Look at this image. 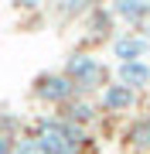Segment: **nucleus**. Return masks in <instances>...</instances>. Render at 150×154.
Instances as JSON below:
<instances>
[{"instance_id":"f257e3e1","label":"nucleus","mask_w":150,"mask_h":154,"mask_svg":"<svg viewBox=\"0 0 150 154\" xmlns=\"http://www.w3.org/2000/svg\"><path fill=\"white\" fill-rule=\"evenodd\" d=\"M34 137H38L45 154H78L89 144V134H85L82 127L68 123L65 116H58V113L38 116V120H34Z\"/></svg>"},{"instance_id":"f03ea898","label":"nucleus","mask_w":150,"mask_h":154,"mask_svg":"<svg viewBox=\"0 0 150 154\" xmlns=\"http://www.w3.org/2000/svg\"><path fill=\"white\" fill-rule=\"evenodd\" d=\"M61 75L75 86V96H89L92 99V93H102L106 79H109V65H106L102 58L89 55V51H72V55L65 58Z\"/></svg>"},{"instance_id":"7ed1b4c3","label":"nucleus","mask_w":150,"mask_h":154,"mask_svg":"<svg viewBox=\"0 0 150 154\" xmlns=\"http://www.w3.org/2000/svg\"><path fill=\"white\" fill-rule=\"evenodd\" d=\"M31 96L38 99V103H45V106H65V103H72L75 99V86L68 82L61 72H41L38 79L31 82Z\"/></svg>"},{"instance_id":"20e7f679","label":"nucleus","mask_w":150,"mask_h":154,"mask_svg":"<svg viewBox=\"0 0 150 154\" xmlns=\"http://www.w3.org/2000/svg\"><path fill=\"white\" fill-rule=\"evenodd\" d=\"M96 106H99V113H113V116L130 113L137 106V93L126 89V86H119V82H106L99 99H96Z\"/></svg>"},{"instance_id":"39448f33","label":"nucleus","mask_w":150,"mask_h":154,"mask_svg":"<svg viewBox=\"0 0 150 154\" xmlns=\"http://www.w3.org/2000/svg\"><path fill=\"white\" fill-rule=\"evenodd\" d=\"M113 55L119 62H147L150 55V34H140V31H123L113 38Z\"/></svg>"},{"instance_id":"423d86ee","label":"nucleus","mask_w":150,"mask_h":154,"mask_svg":"<svg viewBox=\"0 0 150 154\" xmlns=\"http://www.w3.org/2000/svg\"><path fill=\"white\" fill-rule=\"evenodd\" d=\"M116 82L140 93L150 86V62H119L116 65Z\"/></svg>"},{"instance_id":"0eeeda50","label":"nucleus","mask_w":150,"mask_h":154,"mask_svg":"<svg viewBox=\"0 0 150 154\" xmlns=\"http://www.w3.org/2000/svg\"><path fill=\"white\" fill-rule=\"evenodd\" d=\"M58 116H65L68 123H75V127H82V130H85V127L99 116V106H96V99H89V96H75L72 103L61 106Z\"/></svg>"},{"instance_id":"6e6552de","label":"nucleus","mask_w":150,"mask_h":154,"mask_svg":"<svg viewBox=\"0 0 150 154\" xmlns=\"http://www.w3.org/2000/svg\"><path fill=\"white\" fill-rule=\"evenodd\" d=\"M113 17H119V21H126L130 28H143L150 21V4H113Z\"/></svg>"},{"instance_id":"1a4fd4ad","label":"nucleus","mask_w":150,"mask_h":154,"mask_svg":"<svg viewBox=\"0 0 150 154\" xmlns=\"http://www.w3.org/2000/svg\"><path fill=\"white\" fill-rule=\"evenodd\" d=\"M130 144H137V147H143V151H150V116H143V120H137L133 127H130Z\"/></svg>"},{"instance_id":"9d476101","label":"nucleus","mask_w":150,"mask_h":154,"mask_svg":"<svg viewBox=\"0 0 150 154\" xmlns=\"http://www.w3.org/2000/svg\"><path fill=\"white\" fill-rule=\"evenodd\" d=\"M10 154H45V151H41V144H38V137H34V134H17Z\"/></svg>"},{"instance_id":"9b49d317","label":"nucleus","mask_w":150,"mask_h":154,"mask_svg":"<svg viewBox=\"0 0 150 154\" xmlns=\"http://www.w3.org/2000/svg\"><path fill=\"white\" fill-rule=\"evenodd\" d=\"M89 24H96L92 34H109V28H113V14H109V11H99V7H92V11H89Z\"/></svg>"},{"instance_id":"f8f14e48","label":"nucleus","mask_w":150,"mask_h":154,"mask_svg":"<svg viewBox=\"0 0 150 154\" xmlns=\"http://www.w3.org/2000/svg\"><path fill=\"white\" fill-rule=\"evenodd\" d=\"M10 151H14V137L0 134V154H10Z\"/></svg>"}]
</instances>
